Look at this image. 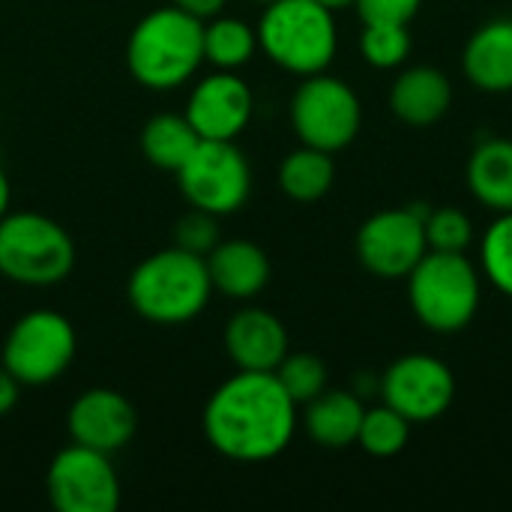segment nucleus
Returning <instances> with one entry per match:
<instances>
[{"mask_svg": "<svg viewBox=\"0 0 512 512\" xmlns=\"http://www.w3.org/2000/svg\"><path fill=\"white\" fill-rule=\"evenodd\" d=\"M198 132L186 114H156L141 129V153L162 171H180L189 153L198 147Z\"/></svg>", "mask_w": 512, "mask_h": 512, "instance_id": "nucleus-22", "label": "nucleus"}, {"mask_svg": "<svg viewBox=\"0 0 512 512\" xmlns=\"http://www.w3.org/2000/svg\"><path fill=\"white\" fill-rule=\"evenodd\" d=\"M225 351L240 372H276L288 357V330L273 312L246 306L225 327Z\"/></svg>", "mask_w": 512, "mask_h": 512, "instance_id": "nucleus-15", "label": "nucleus"}, {"mask_svg": "<svg viewBox=\"0 0 512 512\" xmlns=\"http://www.w3.org/2000/svg\"><path fill=\"white\" fill-rule=\"evenodd\" d=\"M126 63L141 87L174 90L186 84L204 63V21L174 3L147 12L129 33Z\"/></svg>", "mask_w": 512, "mask_h": 512, "instance_id": "nucleus-2", "label": "nucleus"}, {"mask_svg": "<svg viewBox=\"0 0 512 512\" xmlns=\"http://www.w3.org/2000/svg\"><path fill=\"white\" fill-rule=\"evenodd\" d=\"M183 198L213 216L237 213L252 192V168L234 141H207L198 147L177 171Z\"/></svg>", "mask_w": 512, "mask_h": 512, "instance_id": "nucleus-9", "label": "nucleus"}, {"mask_svg": "<svg viewBox=\"0 0 512 512\" xmlns=\"http://www.w3.org/2000/svg\"><path fill=\"white\" fill-rule=\"evenodd\" d=\"M360 54L375 69H396L411 54L408 24H363Z\"/></svg>", "mask_w": 512, "mask_h": 512, "instance_id": "nucleus-26", "label": "nucleus"}, {"mask_svg": "<svg viewBox=\"0 0 512 512\" xmlns=\"http://www.w3.org/2000/svg\"><path fill=\"white\" fill-rule=\"evenodd\" d=\"M273 375L297 405H306L327 390V366L315 354H288Z\"/></svg>", "mask_w": 512, "mask_h": 512, "instance_id": "nucleus-27", "label": "nucleus"}, {"mask_svg": "<svg viewBox=\"0 0 512 512\" xmlns=\"http://www.w3.org/2000/svg\"><path fill=\"white\" fill-rule=\"evenodd\" d=\"M132 309L159 327H177L195 321L213 294L207 261L180 246L147 255L129 276Z\"/></svg>", "mask_w": 512, "mask_h": 512, "instance_id": "nucleus-3", "label": "nucleus"}, {"mask_svg": "<svg viewBox=\"0 0 512 512\" xmlns=\"http://www.w3.org/2000/svg\"><path fill=\"white\" fill-rule=\"evenodd\" d=\"M291 126L306 147L345 150L363 126L360 96L336 75H306L291 96Z\"/></svg>", "mask_w": 512, "mask_h": 512, "instance_id": "nucleus-8", "label": "nucleus"}, {"mask_svg": "<svg viewBox=\"0 0 512 512\" xmlns=\"http://www.w3.org/2000/svg\"><path fill=\"white\" fill-rule=\"evenodd\" d=\"M9 201H12V189H9V180H6V174L0 168V219L9 213Z\"/></svg>", "mask_w": 512, "mask_h": 512, "instance_id": "nucleus-33", "label": "nucleus"}, {"mask_svg": "<svg viewBox=\"0 0 512 512\" xmlns=\"http://www.w3.org/2000/svg\"><path fill=\"white\" fill-rule=\"evenodd\" d=\"M384 405L399 411L411 426L441 420L456 399L450 366L432 354H405L393 360L381 378Z\"/></svg>", "mask_w": 512, "mask_h": 512, "instance_id": "nucleus-11", "label": "nucleus"}, {"mask_svg": "<svg viewBox=\"0 0 512 512\" xmlns=\"http://www.w3.org/2000/svg\"><path fill=\"white\" fill-rule=\"evenodd\" d=\"M174 6H180L183 12H189V15L207 21V18H213V15L222 12L225 0H174Z\"/></svg>", "mask_w": 512, "mask_h": 512, "instance_id": "nucleus-32", "label": "nucleus"}, {"mask_svg": "<svg viewBox=\"0 0 512 512\" xmlns=\"http://www.w3.org/2000/svg\"><path fill=\"white\" fill-rule=\"evenodd\" d=\"M252 90L249 84L225 69H216L204 81L195 84L186 102V120L207 141H234L252 120Z\"/></svg>", "mask_w": 512, "mask_h": 512, "instance_id": "nucleus-13", "label": "nucleus"}, {"mask_svg": "<svg viewBox=\"0 0 512 512\" xmlns=\"http://www.w3.org/2000/svg\"><path fill=\"white\" fill-rule=\"evenodd\" d=\"M75 267V240L69 231L42 213H6L0 219V276L48 288L63 282Z\"/></svg>", "mask_w": 512, "mask_h": 512, "instance_id": "nucleus-6", "label": "nucleus"}, {"mask_svg": "<svg viewBox=\"0 0 512 512\" xmlns=\"http://www.w3.org/2000/svg\"><path fill=\"white\" fill-rule=\"evenodd\" d=\"M363 24H411L423 0H357Z\"/></svg>", "mask_w": 512, "mask_h": 512, "instance_id": "nucleus-30", "label": "nucleus"}, {"mask_svg": "<svg viewBox=\"0 0 512 512\" xmlns=\"http://www.w3.org/2000/svg\"><path fill=\"white\" fill-rule=\"evenodd\" d=\"M363 402L357 393L348 390H324L312 402H306L303 426L306 435L327 450H345L357 444L360 426H363Z\"/></svg>", "mask_w": 512, "mask_h": 512, "instance_id": "nucleus-19", "label": "nucleus"}, {"mask_svg": "<svg viewBox=\"0 0 512 512\" xmlns=\"http://www.w3.org/2000/svg\"><path fill=\"white\" fill-rule=\"evenodd\" d=\"M204 261L213 291L228 300H252L270 282V258L252 240H219Z\"/></svg>", "mask_w": 512, "mask_h": 512, "instance_id": "nucleus-16", "label": "nucleus"}, {"mask_svg": "<svg viewBox=\"0 0 512 512\" xmlns=\"http://www.w3.org/2000/svg\"><path fill=\"white\" fill-rule=\"evenodd\" d=\"M258 48L291 75H318L336 57L339 30L333 9L318 0H273L258 21Z\"/></svg>", "mask_w": 512, "mask_h": 512, "instance_id": "nucleus-4", "label": "nucleus"}, {"mask_svg": "<svg viewBox=\"0 0 512 512\" xmlns=\"http://www.w3.org/2000/svg\"><path fill=\"white\" fill-rule=\"evenodd\" d=\"M258 51V30H252L240 18L213 15L210 24H204V60L216 69L234 72L246 66Z\"/></svg>", "mask_w": 512, "mask_h": 512, "instance_id": "nucleus-23", "label": "nucleus"}, {"mask_svg": "<svg viewBox=\"0 0 512 512\" xmlns=\"http://www.w3.org/2000/svg\"><path fill=\"white\" fill-rule=\"evenodd\" d=\"M480 264L486 279L512 297V213H498V219L486 228L480 243Z\"/></svg>", "mask_w": 512, "mask_h": 512, "instance_id": "nucleus-25", "label": "nucleus"}, {"mask_svg": "<svg viewBox=\"0 0 512 512\" xmlns=\"http://www.w3.org/2000/svg\"><path fill=\"white\" fill-rule=\"evenodd\" d=\"M318 3H321V6H327V9H333V12H336V9H348V6H354V3H357V0H318Z\"/></svg>", "mask_w": 512, "mask_h": 512, "instance_id": "nucleus-34", "label": "nucleus"}, {"mask_svg": "<svg viewBox=\"0 0 512 512\" xmlns=\"http://www.w3.org/2000/svg\"><path fill=\"white\" fill-rule=\"evenodd\" d=\"M408 438H411V423L399 411H393L390 405L366 408L357 444L369 456L390 459V456H396V453H402L408 447Z\"/></svg>", "mask_w": 512, "mask_h": 512, "instance_id": "nucleus-24", "label": "nucleus"}, {"mask_svg": "<svg viewBox=\"0 0 512 512\" xmlns=\"http://www.w3.org/2000/svg\"><path fill=\"white\" fill-rule=\"evenodd\" d=\"M18 390L21 384L12 378V372L0 363V417H6L18 405Z\"/></svg>", "mask_w": 512, "mask_h": 512, "instance_id": "nucleus-31", "label": "nucleus"}, {"mask_svg": "<svg viewBox=\"0 0 512 512\" xmlns=\"http://www.w3.org/2000/svg\"><path fill=\"white\" fill-rule=\"evenodd\" d=\"M45 489L60 512H114L120 504V477L111 456L75 441L51 459Z\"/></svg>", "mask_w": 512, "mask_h": 512, "instance_id": "nucleus-10", "label": "nucleus"}, {"mask_svg": "<svg viewBox=\"0 0 512 512\" xmlns=\"http://www.w3.org/2000/svg\"><path fill=\"white\" fill-rule=\"evenodd\" d=\"M333 180H336L333 156L318 147L303 144L294 153H288L279 165V186L297 204L321 201L330 192Z\"/></svg>", "mask_w": 512, "mask_h": 512, "instance_id": "nucleus-21", "label": "nucleus"}, {"mask_svg": "<svg viewBox=\"0 0 512 512\" xmlns=\"http://www.w3.org/2000/svg\"><path fill=\"white\" fill-rule=\"evenodd\" d=\"M426 243L432 252H465L471 246L474 228L468 213L456 207H435L426 216Z\"/></svg>", "mask_w": 512, "mask_h": 512, "instance_id": "nucleus-28", "label": "nucleus"}, {"mask_svg": "<svg viewBox=\"0 0 512 512\" xmlns=\"http://www.w3.org/2000/svg\"><path fill=\"white\" fill-rule=\"evenodd\" d=\"M453 105V84L435 66H411L390 87V111L408 126H432Z\"/></svg>", "mask_w": 512, "mask_h": 512, "instance_id": "nucleus-18", "label": "nucleus"}, {"mask_svg": "<svg viewBox=\"0 0 512 512\" xmlns=\"http://www.w3.org/2000/svg\"><path fill=\"white\" fill-rule=\"evenodd\" d=\"M255 3H264V6H267V3H273V0H255Z\"/></svg>", "mask_w": 512, "mask_h": 512, "instance_id": "nucleus-35", "label": "nucleus"}, {"mask_svg": "<svg viewBox=\"0 0 512 512\" xmlns=\"http://www.w3.org/2000/svg\"><path fill=\"white\" fill-rule=\"evenodd\" d=\"M405 279L408 303L417 321L432 333H459L477 318L483 285L477 267L468 261L465 252L429 249Z\"/></svg>", "mask_w": 512, "mask_h": 512, "instance_id": "nucleus-5", "label": "nucleus"}, {"mask_svg": "<svg viewBox=\"0 0 512 512\" xmlns=\"http://www.w3.org/2000/svg\"><path fill=\"white\" fill-rule=\"evenodd\" d=\"M204 438L231 462H267L297 432V402L273 372H237L204 405Z\"/></svg>", "mask_w": 512, "mask_h": 512, "instance_id": "nucleus-1", "label": "nucleus"}, {"mask_svg": "<svg viewBox=\"0 0 512 512\" xmlns=\"http://www.w3.org/2000/svg\"><path fill=\"white\" fill-rule=\"evenodd\" d=\"M468 189L483 207L495 213H512L510 138H486L474 147L468 159Z\"/></svg>", "mask_w": 512, "mask_h": 512, "instance_id": "nucleus-20", "label": "nucleus"}, {"mask_svg": "<svg viewBox=\"0 0 512 512\" xmlns=\"http://www.w3.org/2000/svg\"><path fill=\"white\" fill-rule=\"evenodd\" d=\"M216 243H219V216L192 207V210L177 222V246H180V249L207 258L210 249H213Z\"/></svg>", "mask_w": 512, "mask_h": 512, "instance_id": "nucleus-29", "label": "nucleus"}, {"mask_svg": "<svg viewBox=\"0 0 512 512\" xmlns=\"http://www.w3.org/2000/svg\"><path fill=\"white\" fill-rule=\"evenodd\" d=\"M78 336L66 315L54 309H33L21 315L3 342V366L21 387H42L57 381L75 360Z\"/></svg>", "mask_w": 512, "mask_h": 512, "instance_id": "nucleus-7", "label": "nucleus"}, {"mask_svg": "<svg viewBox=\"0 0 512 512\" xmlns=\"http://www.w3.org/2000/svg\"><path fill=\"white\" fill-rule=\"evenodd\" d=\"M426 252V225L411 207L381 210L357 231V258L378 279H405Z\"/></svg>", "mask_w": 512, "mask_h": 512, "instance_id": "nucleus-12", "label": "nucleus"}, {"mask_svg": "<svg viewBox=\"0 0 512 512\" xmlns=\"http://www.w3.org/2000/svg\"><path fill=\"white\" fill-rule=\"evenodd\" d=\"M66 429L75 444L111 456L135 438L138 414L123 393L108 390V387H93V390H84L69 405Z\"/></svg>", "mask_w": 512, "mask_h": 512, "instance_id": "nucleus-14", "label": "nucleus"}, {"mask_svg": "<svg viewBox=\"0 0 512 512\" xmlns=\"http://www.w3.org/2000/svg\"><path fill=\"white\" fill-rule=\"evenodd\" d=\"M462 69L477 90H512V18H492L477 27L462 51Z\"/></svg>", "mask_w": 512, "mask_h": 512, "instance_id": "nucleus-17", "label": "nucleus"}]
</instances>
